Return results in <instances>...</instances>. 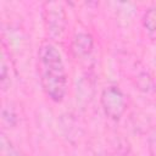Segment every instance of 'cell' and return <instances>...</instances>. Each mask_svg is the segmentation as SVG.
Here are the masks:
<instances>
[{
  "mask_svg": "<svg viewBox=\"0 0 156 156\" xmlns=\"http://www.w3.org/2000/svg\"><path fill=\"white\" fill-rule=\"evenodd\" d=\"M72 48L77 55H87L93 49V38L90 34L79 33L74 37Z\"/></svg>",
  "mask_w": 156,
  "mask_h": 156,
  "instance_id": "3957f363",
  "label": "cell"
},
{
  "mask_svg": "<svg viewBox=\"0 0 156 156\" xmlns=\"http://www.w3.org/2000/svg\"><path fill=\"white\" fill-rule=\"evenodd\" d=\"M101 105L105 115L113 121L119 119L126 111L124 96L122 91L116 87H107L102 90Z\"/></svg>",
  "mask_w": 156,
  "mask_h": 156,
  "instance_id": "7a4b0ae2",
  "label": "cell"
},
{
  "mask_svg": "<svg viewBox=\"0 0 156 156\" xmlns=\"http://www.w3.org/2000/svg\"><path fill=\"white\" fill-rule=\"evenodd\" d=\"M48 21H49V28L50 30L52 32H58V30H62L63 29V26H65V15L62 12V10H49V17H48Z\"/></svg>",
  "mask_w": 156,
  "mask_h": 156,
  "instance_id": "277c9868",
  "label": "cell"
},
{
  "mask_svg": "<svg viewBox=\"0 0 156 156\" xmlns=\"http://www.w3.org/2000/svg\"><path fill=\"white\" fill-rule=\"evenodd\" d=\"M40 82L45 94L55 102L62 101L67 90V76L62 56L54 44H43L38 52Z\"/></svg>",
  "mask_w": 156,
  "mask_h": 156,
  "instance_id": "6da1fadb",
  "label": "cell"
},
{
  "mask_svg": "<svg viewBox=\"0 0 156 156\" xmlns=\"http://www.w3.org/2000/svg\"><path fill=\"white\" fill-rule=\"evenodd\" d=\"M143 23L149 32H156V9L155 7L149 9L146 11V13L144 15Z\"/></svg>",
  "mask_w": 156,
  "mask_h": 156,
  "instance_id": "5b68a950",
  "label": "cell"
}]
</instances>
